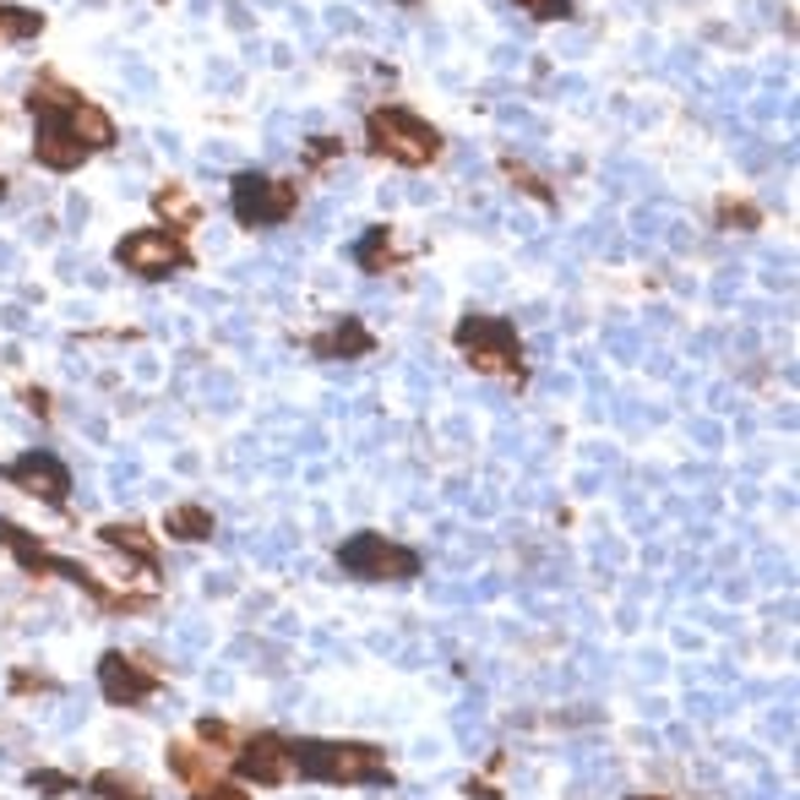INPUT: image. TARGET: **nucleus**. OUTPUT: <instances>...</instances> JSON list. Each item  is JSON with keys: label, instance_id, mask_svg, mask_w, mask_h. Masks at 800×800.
Masks as SVG:
<instances>
[{"label": "nucleus", "instance_id": "4468645a", "mask_svg": "<svg viewBox=\"0 0 800 800\" xmlns=\"http://www.w3.org/2000/svg\"><path fill=\"white\" fill-rule=\"evenodd\" d=\"M93 790H99L104 800H153V796H148V785H142V779H132V774H99V779H93Z\"/></svg>", "mask_w": 800, "mask_h": 800}, {"label": "nucleus", "instance_id": "4be33fe9", "mask_svg": "<svg viewBox=\"0 0 800 800\" xmlns=\"http://www.w3.org/2000/svg\"><path fill=\"white\" fill-rule=\"evenodd\" d=\"M196 800H251L245 790H235V785H202V796Z\"/></svg>", "mask_w": 800, "mask_h": 800}, {"label": "nucleus", "instance_id": "7ed1b4c3", "mask_svg": "<svg viewBox=\"0 0 800 800\" xmlns=\"http://www.w3.org/2000/svg\"><path fill=\"white\" fill-rule=\"evenodd\" d=\"M370 142L387 153V159H398V163H431L436 153H442V137L420 121V115H409V110H370Z\"/></svg>", "mask_w": 800, "mask_h": 800}, {"label": "nucleus", "instance_id": "f257e3e1", "mask_svg": "<svg viewBox=\"0 0 800 800\" xmlns=\"http://www.w3.org/2000/svg\"><path fill=\"white\" fill-rule=\"evenodd\" d=\"M295 774L300 779H327V785H376L387 779V757L376 746L354 741H289Z\"/></svg>", "mask_w": 800, "mask_h": 800}, {"label": "nucleus", "instance_id": "6ab92c4d", "mask_svg": "<svg viewBox=\"0 0 800 800\" xmlns=\"http://www.w3.org/2000/svg\"><path fill=\"white\" fill-rule=\"evenodd\" d=\"M719 224H724V229H735V224H741V229H752V224H757V213H752L746 202H719Z\"/></svg>", "mask_w": 800, "mask_h": 800}, {"label": "nucleus", "instance_id": "423d86ee", "mask_svg": "<svg viewBox=\"0 0 800 800\" xmlns=\"http://www.w3.org/2000/svg\"><path fill=\"white\" fill-rule=\"evenodd\" d=\"M289 213H295V185L262 180V174H240L235 180V218L240 224H278Z\"/></svg>", "mask_w": 800, "mask_h": 800}, {"label": "nucleus", "instance_id": "5701e85b", "mask_svg": "<svg viewBox=\"0 0 800 800\" xmlns=\"http://www.w3.org/2000/svg\"><path fill=\"white\" fill-rule=\"evenodd\" d=\"M33 790H66L60 774H33Z\"/></svg>", "mask_w": 800, "mask_h": 800}, {"label": "nucleus", "instance_id": "0eeeda50", "mask_svg": "<svg viewBox=\"0 0 800 800\" xmlns=\"http://www.w3.org/2000/svg\"><path fill=\"white\" fill-rule=\"evenodd\" d=\"M235 774H240V779H256V785H284V779H295V752H289V741H278V735H256V741L240 746Z\"/></svg>", "mask_w": 800, "mask_h": 800}, {"label": "nucleus", "instance_id": "aec40b11", "mask_svg": "<svg viewBox=\"0 0 800 800\" xmlns=\"http://www.w3.org/2000/svg\"><path fill=\"white\" fill-rule=\"evenodd\" d=\"M528 16H539V22H556V16H567L572 11V0H517Z\"/></svg>", "mask_w": 800, "mask_h": 800}, {"label": "nucleus", "instance_id": "412c9836", "mask_svg": "<svg viewBox=\"0 0 800 800\" xmlns=\"http://www.w3.org/2000/svg\"><path fill=\"white\" fill-rule=\"evenodd\" d=\"M202 741H207V746H235V730L218 724V719H202Z\"/></svg>", "mask_w": 800, "mask_h": 800}, {"label": "nucleus", "instance_id": "1a4fd4ad", "mask_svg": "<svg viewBox=\"0 0 800 800\" xmlns=\"http://www.w3.org/2000/svg\"><path fill=\"white\" fill-rule=\"evenodd\" d=\"M99 686H104V697L110 702H142L148 692H153V675L142 670V664H132L126 653H104L99 659Z\"/></svg>", "mask_w": 800, "mask_h": 800}, {"label": "nucleus", "instance_id": "6e6552de", "mask_svg": "<svg viewBox=\"0 0 800 800\" xmlns=\"http://www.w3.org/2000/svg\"><path fill=\"white\" fill-rule=\"evenodd\" d=\"M5 480L22 484V490H33V495H44L49 506H60L66 490H71V475H66L49 453H27V458H16V464L5 469Z\"/></svg>", "mask_w": 800, "mask_h": 800}, {"label": "nucleus", "instance_id": "a878e982", "mask_svg": "<svg viewBox=\"0 0 800 800\" xmlns=\"http://www.w3.org/2000/svg\"><path fill=\"white\" fill-rule=\"evenodd\" d=\"M0 196H5V180H0Z\"/></svg>", "mask_w": 800, "mask_h": 800}, {"label": "nucleus", "instance_id": "ddd939ff", "mask_svg": "<svg viewBox=\"0 0 800 800\" xmlns=\"http://www.w3.org/2000/svg\"><path fill=\"white\" fill-rule=\"evenodd\" d=\"M104 539H110L115 550H132V556H137V561L148 567V572H153L159 550H153V539H148V534H142L137 523H110V528H104Z\"/></svg>", "mask_w": 800, "mask_h": 800}, {"label": "nucleus", "instance_id": "f03ea898", "mask_svg": "<svg viewBox=\"0 0 800 800\" xmlns=\"http://www.w3.org/2000/svg\"><path fill=\"white\" fill-rule=\"evenodd\" d=\"M338 567L359 583H409L420 578V556L409 545H392L387 534H354L338 545Z\"/></svg>", "mask_w": 800, "mask_h": 800}, {"label": "nucleus", "instance_id": "39448f33", "mask_svg": "<svg viewBox=\"0 0 800 800\" xmlns=\"http://www.w3.org/2000/svg\"><path fill=\"white\" fill-rule=\"evenodd\" d=\"M115 256H121L126 273H142V278H169L174 267H185V245L169 229H137V235H126Z\"/></svg>", "mask_w": 800, "mask_h": 800}, {"label": "nucleus", "instance_id": "b1692460", "mask_svg": "<svg viewBox=\"0 0 800 800\" xmlns=\"http://www.w3.org/2000/svg\"><path fill=\"white\" fill-rule=\"evenodd\" d=\"M332 153H338V142H332V137H317V142H311V159H332Z\"/></svg>", "mask_w": 800, "mask_h": 800}, {"label": "nucleus", "instance_id": "a211bd4d", "mask_svg": "<svg viewBox=\"0 0 800 800\" xmlns=\"http://www.w3.org/2000/svg\"><path fill=\"white\" fill-rule=\"evenodd\" d=\"M387 256H392V240H387V229H370V235H365V245H359V267H370V273H376Z\"/></svg>", "mask_w": 800, "mask_h": 800}, {"label": "nucleus", "instance_id": "20e7f679", "mask_svg": "<svg viewBox=\"0 0 800 800\" xmlns=\"http://www.w3.org/2000/svg\"><path fill=\"white\" fill-rule=\"evenodd\" d=\"M458 348L475 359V370H490V376L517 370V332H512V321H501V317L458 321Z\"/></svg>", "mask_w": 800, "mask_h": 800}, {"label": "nucleus", "instance_id": "9b49d317", "mask_svg": "<svg viewBox=\"0 0 800 800\" xmlns=\"http://www.w3.org/2000/svg\"><path fill=\"white\" fill-rule=\"evenodd\" d=\"M163 528H169L174 539L196 545V539H213V512H207V506H169Z\"/></svg>", "mask_w": 800, "mask_h": 800}, {"label": "nucleus", "instance_id": "f8f14e48", "mask_svg": "<svg viewBox=\"0 0 800 800\" xmlns=\"http://www.w3.org/2000/svg\"><path fill=\"white\" fill-rule=\"evenodd\" d=\"M370 348V332L359 321H338L327 338H317V354L321 359H338V354H365Z\"/></svg>", "mask_w": 800, "mask_h": 800}, {"label": "nucleus", "instance_id": "dca6fc26", "mask_svg": "<svg viewBox=\"0 0 800 800\" xmlns=\"http://www.w3.org/2000/svg\"><path fill=\"white\" fill-rule=\"evenodd\" d=\"M159 213L169 224H191L196 218V196L191 191H159Z\"/></svg>", "mask_w": 800, "mask_h": 800}, {"label": "nucleus", "instance_id": "9d476101", "mask_svg": "<svg viewBox=\"0 0 800 800\" xmlns=\"http://www.w3.org/2000/svg\"><path fill=\"white\" fill-rule=\"evenodd\" d=\"M66 126L82 148H115V121L99 110V104H71L66 110Z\"/></svg>", "mask_w": 800, "mask_h": 800}, {"label": "nucleus", "instance_id": "f3484780", "mask_svg": "<svg viewBox=\"0 0 800 800\" xmlns=\"http://www.w3.org/2000/svg\"><path fill=\"white\" fill-rule=\"evenodd\" d=\"M169 763H174V774H180L185 785H202V779H207V763H202L191 746H169Z\"/></svg>", "mask_w": 800, "mask_h": 800}, {"label": "nucleus", "instance_id": "2eb2a0df", "mask_svg": "<svg viewBox=\"0 0 800 800\" xmlns=\"http://www.w3.org/2000/svg\"><path fill=\"white\" fill-rule=\"evenodd\" d=\"M38 27H44L38 11H22V5H5V11H0V33H5V38H27V33H38Z\"/></svg>", "mask_w": 800, "mask_h": 800}, {"label": "nucleus", "instance_id": "393cba45", "mask_svg": "<svg viewBox=\"0 0 800 800\" xmlns=\"http://www.w3.org/2000/svg\"><path fill=\"white\" fill-rule=\"evenodd\" d=\"M632 800H664V796H632Z\"/></svg>", "mask_w": 800, "mask_h": 800}]
</instances>
